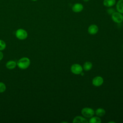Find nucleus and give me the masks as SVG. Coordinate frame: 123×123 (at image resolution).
<instances>
[{
    "label": "nucleus",
    "mask_w": 123,
    "mask_h": 123,
    "mask_svg": "<svg viewBox=\"0 0 123 123\" xmlns=\"http://www.w3.org/2000/svg\"><path fill=\"white\" fill-rule=\"evenodd\" d=\"M88 122L90 123H100L101 122V120L99 117L92 116L90 117Z\"/></svg>",
    "instance_id": "15"
},
{
    "label": "nucleus",
    "mask_w": 123,
    "mask_h": 123,
    "mask_svg": "<svg viewBox=\"0 0 123 123\" xmlns=\"http://www.w3.org/2000/svg\"><path fill=\"white\" fill-rule=\"evenodd\" d=\"M82 66L77 63L73 64L71 67V71L74 74H80L83 71Z\"/></svg>",
    "instance_id": "4"
},
{
    "label": "nucleus",
    "mask_w": 123,
    "mask_h": 123,
    "mask_svg": "<svg viewBox=\"0 0 123 123\" xmlns=\"http://www.w3.org/2000/svg\"><path fill=\"white\" fill-rule=\"evenodd\" d=\"M15 35L18 39L20 40H24L27 37V33L23 29H19L16 31Z\"/></svg>",
    "instance_id": "5"
},
{
    "label": "nucleus",
    "mask_w": 123,
    "mask_h": 123,
    "mask_svg": "<svg viewBox=\"0 0 123 123\" xmlns=\"http://www.w3.org/2000/svg\"><path fill=\"white\" fill-rule=\"evenodd\" d=\"M84 2H88L89 0H83Z\"/></svg>",
    "instance_id": "20"
},
{
    "label": "nucleus",
    "mask_w": 123,
    "mask_h": 123,
    "mask_svg": "<svg viewBox=\"0 0 123 123\" xmlns=\"http://www.w3.org/2000/svg\"><path fill=\"white\" fill-rule=\"evenodd\" d=\"M103 3L107 7H111L115 4L116 0H104Z\"/></svg>",
    "instance_id": "10"
},
{
    "label": "nucleus",
    "mask_w": 123,
    "mask_h": 123,
    "mask_svg": "<svg viewBox=\"0 0 123 123\" xmlns=\"http://www.w3.org/2000/svg\"><path fill=\"white\" fill-rule=\"evenodd\" d=\"M73 122L74 123H87L88 121L82 116H77L74 118Z\"/></svg>",
    "instance_id": "9"
},
{
    "label": "nucleus",
    "mask_w": 123,
    "mask_h": 123,
    "mask_svg": "<svg viewBox=\"0 0 123 123\" xmlns=\"http://www.w3.org/2000/svg\"><path fill=\"white\" fill-rule=\"evenodd\" d=\"M95 113L97 116L102 117V116H103L105 114L106 111L104 109L99 108L96 110V111H95Z\"/></svg>",
    "instance_id": "12"
},
{
    "label": "nucleus",
    "mask_w": 123,
    "mask_h": 123,
    "mask_svg": "<svg viewBox=\"0 0 123 123\" xmlns=\"http://www.w3.org/2000/svg\"><path fill=\"white\" fill-rule=\"evenodd\" d=\"M94 111L90 108L85 107L81 110V114L85 117L90 118L94 115Z\"/></svg>",
    "instance_id": "2"
},
{
    "label": "nucleus",
    "mask_w": 123,
    "mask_h": 123,
    "mask_svg": "<svg viewBox=\"0 0 123 123\" xmlns=\"http://www.w3.org/2000/svg\"><path fill=\"white\" fill-rule=\"evenodd\" d=\"M115 12L114 9L112 8H110L107 10V12L109 14H111L112 13H113Z\"/></svg>",
    "instance_id": "18"
},
{
    "label": "nucleus",
    "mask_w": 123,
    "mask_h": 123,
    "mask_svg": "<svg viewBox=\"0 0 123 123\" xmlns=\"http://www.w3.org/2000/svg\"><path fill=\"white\" fill-rule=\"evenodd\" d=\"M32 0V1H37V0Z\"/></svg>",
    "instance_id": "22"
},
{
    "label": "nucleus",
    "mask_w": 123,
    "mask_h": 123,
    "mask_svg": "<svg viewBox=\"0 0 123 123\" xmlns=\"http://www.w3.org/2000/svg\"><path fill=\"white\" fill-rule=\"evenodd\" d=\"M83 5L80 3H76L73 5L72 7V11L74 12H81L83 10Z\"/></svg>",
    "instance_id": "8"
},
{
    "label": "nucleus",
    "mask_w": 123,
    "mask_h": 123,
    "mask_svg": "<svg viewBox=\"0 0 123 123\" xmlns=\"http://www.w3.org/2000/svg\"><path fill=\"white\" fill-rule=\"evenodd\" d=\"M30 64V61L29 59L27 57L22 58L17 62V65L18 67L22 69H26L29 67Z\"/></svg>",
    "instance_id": "1"
},
{
    "label": "nucleus",
    "mask_w": 123,
    "mask_h": 123,
    "mask_svg": "<svg viewBox=\"0 0 123 123\" xmlns=\"http://www.w3.org/2000/svg\"><path fill=\"white\" fill-rule=\"evenodd\" d=\"M87 31L89 34L94 35L98 33V28L97 25L93 24L89 26V27H88Z\"/></svg>",
    "instance_id": "7"
},
{
    "label": "nucleus",
    "mask_w": 123,
    "mask_h": 123,
    "mask_svg": "<svg viewBox=\"0 0 123 123\" xmlns=\"http://www.w3.org/2000/svg\"><path fill=\"white\" fill-rule=\"evenodd\" d=\"M6 90V86L2 82H0V93L4 92Z\"/></svg>",
    "instance_id": "17"
},
{
    "label": "nucleus",
    "mask_w": 123,
    "mask_h": 123,
    "mask_svg": "<svg viewBox=\"0 0 123 123\" xmlns=\"http://www.w3.org/2000/svg\"></svg>",
    "instance_id": "23"
},
{
    "label": "nucleus",
    "mask_w": 123,
    "mask_h": 123,
    "mask_svg": "<svg viewBox=\"0 0 123 123\" xmlns=\"http://www.w3.org/2000/svg\"><path fill=\"white\" fill-rule=\"evenodd\" d=\"M6 48V43L5 42L2 40H0V50H4Z\"/></svg>",
    "instance_id": "16"
},
{
    "label": "nucleus",
    "mask_w": 123,
    "mask_h": 123,
    "mask_svg": "<svg viewBox=\"0 0 123 123\" xmlns=\"http://www.w3.org/2000/svg\"><path fill=\"white\" fill-rule=\"evenodd\" d=\"M3 57V54L2 52L0 50V61H1Z\"/></svg>",
    "instance_id": "19"
},
{
    "label": "nucleus",
    "mask_w": 123,
    "mask_h": 123,
    "mask_svg": "<svg viewBox=\"0 0 123 123\" xmlns=\"http://www.w3.org/2000/svg\"><path fill=\"white\" fill-rule=\"evenodd\" d=\"M116 7L117 12L123 14V0H119L116 4Z\"/></svg>",
    "instance_id": "11"
},
{
    "label": "nucleus",
    "mask_w": 123,
    "mask_h": 123,
    "mask_svg": "<svg viewBox=\"0 0 123 123\" xmlns=\"http://www.w3.org/2000/svg\"><path fill=\"white\" fill-rule=\"evenodd\" d=\"M16 65V62L13 61H8L6 64V67L9 69H14Z\"/></svg>",
    "instance_id": "14"
},
{
    "label": "nucleus",
    "mask_w": 123,
    "mask_h": 123,
    "mask_svg": "<svg viewBox=\"0 0 123 123\" xmlns=\"http://www.w3.org/2000/svg\"><path fill=\"white\" fill-rule=\"evenodd\" d=\"M92 68V64L90 62H86L84 63L83 69L86 71L90 70Z\"/></svg>",
    "instance_id": "13"
},
{
    "label": "nucleus",
    "mask_w": 123,
    "mask_h": 123,
    "mask_svg": "<svg viewBox=\"0 0 123 123\" xmlns=\"http://www.w3.org/2000/svg\"><path fill=\"white\" fill-rule=\"evenodd\" d=\"M103 78L101 76H97L93 79L92 83L93 86H99L103 84Z\"/></svg>",
    "instance_id": "6"
},
{
    "label": "nucleus",
    "mask_w": 123,
    "mask_h": 123,
    "mask_svg": "<svg viewBox=\"0 0 123 123\" xmlns=\"http://www.w3.org/2000/svg\"><path fill=\"white\" fill-rule=\"evenodd\" d=\"M109 123H115V122H109Z\"/></svg>",
    "instance_id": "21"
},
{
    "label": "nucleus",
    "mask_w": 123,
    "mask_h": 123,
    "mask_svg": "<svg viewBox=\"0 0 123 123\" xmlns=\"http://www.w3.org/2000/svg\"><path fill=\"white\" fill-rule=\"evenodd\" d=\"M111 19L116 23H121L123 21V15L118 12H114L111 14Z\"/></svg>",
    "instance_id": "3"
}]
</instances>
